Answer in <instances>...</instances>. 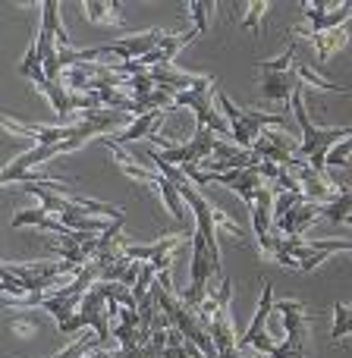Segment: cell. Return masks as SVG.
<instances>
[{
    "mask_svg": "<svg viewBox=\"0 0 352 358\" xmlns=\"http://www.w3.org/2000/svg\"><path fill=\"white\" fill-rule=\"evenodd\" d=\"M346 334H352V308L343 302L334 305V330H330V340H343Z\"/></svg>",
    "mask_w": 352,
    "mask_h": 358,
    "instance_id": "cell-17",
    "label": "cell"
},
{
    "mask_svg": "<svg viewBox=\"0 0 352 358\" xmlns=\"http://www.w3.org/2000/svg\"><path fill=\"white\" fill-rule=\"evenodd\" d=\"M16 69H19V76H25L29 82H35L38 88L48 82V73H44V60H41V48H38V38H31L29 50H25L22 63H19Z\"/></svg>",
    "mask_w": 352,
    "mask_h": 358,
    "instance_id": "cell-9",
    "label": "cell"
},
{
    "mask_svg": "<svg viewBox=\"0 0 352 358\" xmlns=\"http://www.w3.org/2000/svg\"><path fill=\"white\" fill-rule=\"evenodd\" d=\"M267 10H271V3H267V0H255V3L248 6L246 19H242V29H246V31H255V29L261 25V16H265Z\"/></svg>",
    "mask_w": 352,
    "mask_h": 358,
    "instance_id": "cell-20",
    "label": "cell"
},
{
    "mask_svg": "<svg viewBox=\"0 0 352 358\" xmlns=\"http://www.w3.org/2000/svg\"><path fill=\"white\" fill-rule=\"evenodd\" d=\"M290 107H293V117H296L299 129H302L299 157H302V161L309 164V167L315 170L318 176H324V170H328V155H330V148H337L343 138H349L352 129H346V126H337V129H321V126L311 123L309 110H305V101H302V85L293 92Z\"/></svg>",
    "mask_w": 352,
    "mask_h": 358,
    "instance_id": "cell-1",
    "label": "cell"
},
{
    "mask_svg": "<svg viewBox=\"0 0 352 358\" xmlns=\"http://www.w3.org/2000/svg\"><path fill=\"white\" fill-rule=\"evenodd\" d=\"M349 308H352V305H349Z\"/></svg>",
    "mask_w": 352,
    "mask_h": 358,
    "instance_id": "cell-24",
    "label": "cell"
},
{
    "mask_svg": "<svg viewBox=\"0 0 352 358\" xmlns=\"http://www.w3.org/2000/svg\"><path fill=\"white\" fill-rule=\"evenodd\" d=\"M161 38H164L161 29H148V31H139V35H126V38H120V41L104 44L101 54H117V57H123V63L142 60V57H148L151 50L161 44Z\"/></svg>",
    "mask_w": 352,
    "mask_h": 358,
    "instance_id": "cell-2",
    "label": "cell"
},
{
    "mask_svg": "<svg viewBox=\"0 0 352 358\" xmlns=\"http://www.w3.org/2000/svg\"><path fill=\"white\" fill-rule=\"evenodd\" d=\"M258 69L261 73H293L296 69V44H290L286 54H280L277 60H261Z\"/></svg>",
    "mask_w": 352,
    "mask_h": 358,
    "instance_id": "cell-16",
    "label": "cell"
},
{
    "mask_svg": "<svg viewBox=\"0 0 352 358\" xmlns=\"http://www.w3.org/2000/svg\"><path fill=\"white\" fill-rule=\"evenodd\" d=\"M155 189L161 192V198H164V204H167L170 217H176V223H183V217H185V201H183V195H179V189H176V185H174L167 176L161 173V179H157V185H155Z\"/></svg>",
    "mask_w": 352,
    "mask_h": 358,
    "instance_id": "cell-13",
    "label": "cell"
},
{
    "mask_svg": "<svg viewBox=\"0 0 352 358\" xmlns=\"http://www.w3.org/2000/svg\"><path fill=\"white\" fill-rule=\"evenodd\" d=\"M164 113H167V110H148V113H142V117L132 120L123 132L107 136V138H111V142H117V145H129V142H139V138H155V129L161 126Z\"/></svg>",
    "mask_w": 352,
    "mask_h": 358,
    "instance_id": "cell-7",
    "label": "cell"
},
{
    "mask_svg": "<svg viewBox=\"0 0 352 358\" xmlns=\"http://www.w3.org/2000/svg\"><path fill=\"white\" fill-rule=\"evenodd\" d=\"M242 358H252V355H242Z\"/></svg>",
    "mask_w": 352,
    "mask_h": 358,
    "instance_id": "cell-23",
    "label": "cell"
},
{
    "mask_svg": "<svg viewBox=\"0 0 352 358\" xmlns=\"http://www.w3.org/2000/svg\"><path fill=\"white\" fill-rule=\"evenodd\" d=\"M10 327L16 330L19 336H35V330H38V324L31 321V317H13L10 321Z\"/></svg>",
    "mask_w": 352,
    "mask_h": 358,
    "instance_id": "cell-21",
    "label": "cell"
},
{
    "mask_svg": "<svg viewBox=\"0 0 352 358\" xmlns=\"http://www.w3.org/2000/svg\"><path fill=\"white\" fill-rule=\"evenodd\" d=\"M346 44H349V31H346V25H343V29H334V31H324V35H315L318 60H328V57H334L337 50H343Z\"/></svg>",
    "mask_w": 352,
    "mask_h": 358,
    "instance_id": "cell-12",
    "label": "cell"
},
{
    "mask_svg": "<svg viewBox=\"0 0 352 358\" xmlns=\"http://www.w3.org/2000/svg\"><path fill=\"white\" fill-rule=\"evenodd\" d=\"M299 85H302V82H299L296 69H293V73H265V79H261V94H265L267 101H290Z\"/></svg>",
    "mask_w": 352,
    "mask_h": 358,
    "instance_id": "cell-8",
    "label": "cell"
},
{
    "mask_svg": "<svg viewBox=\"0 0 352 358\" xmlns=\"http://www.w3.org/2000/svg\"><path fill=\"white\" fill-rule=\"evenodd\" d=\"M271 315H274V286L265 283V286H261V299H258V308H255L252 324H248V330L239 336V349L255 346L261 336H271V334H267V317H271Z\"/></svg>",
    "mask_w": 352,
    "mask_h": 358,
    "instance_id": "cell-5",
    "label": "cell"
},
{
    "mask_svg": "<svg viewBox=\"0 0 352 358\" xmlns=\"http://www.w3.org/2000/svg\"><path fill=\"white\" fill-rule=\"evenodd\" d=\"M349 214H352V189H340L334 201L324 204V217L330 223H346Z\"/></svg>",
    "mask_w": 352,
    "mask_h": 358,
    "instance_id": "cell-14",
    "label": "cell"
},
{
    "mask_svg": "<svg viewBox=\"0 0 352 358\" xmlns=\"http://www.w3.org/2000/svg\"><path fill=\"white\" fill-rule=\"evenodd\" d=\"M274 189H267V185H261L258 195H255V204L248 208V214H252V233L255 239H258V245H267V239L274 236Z\"/></svg>",
    "mask_w": 352,
    "mask_h": 358,
    "instance_id": "cell-3",
    "label": "cell"
},
{
    "mask_svg": "<svg viewBox=\"0 0 352 358\" xmlns=\"http://www.w3.org/2000/svg\"><path fill=\"white\" fill-rule=\"evenodd\" d=\"M48 210L44 208H31V210H19L16 217H13V227H38L41 229V223L48 220Z\"/></svg>",
    "mask_w": 352,
    "mask_h": 358,
    "instance_id": "cell-19",
    "label": "cell"
},
{
    "mask_svg": "<svg viewBox=\"0 0 352 358\" xmlns=\"http://www.w3.org/2000/svg\"><path fill=\"white\" fill-rule=\"evenodd\" d=\"M318 217H324V204L302 201V204H296L290 214L280 217V220H277V233L280 236H299V233H305V229H309Z\"/></svg>",
    "mask_w": 352,
    "mask_h": 358,
    "instance_id": "cell-6",
    "label": "cell"
},
{
    "mask_svg": "<svg viewBox=\"0 0 352 358\" xmlns=\"http://www.w3.org/2000/svg\"><path fill=\"white\" fill-rule=\"evenodd\" d=\"M41 92H44V98L50 101V107L57 110V117L66 120L69 110H73V92H69L63 82H44Z\"/></svg>",
    "mask_w": 352,
    "mask_h": 358,
    "instance_id": "cell-11",
    "label": "cell"
},
{
    "mask_svg": "<svg viewBox=\"0 0 352 358\" xmlns=\"http://www.w3.org/2000/svg\"><path fill=\"white\" fill-rule=\"evenodd\" d=\"M296 76H299V82H309V85H315V88H328V92H337V94H349V88L346 85H337V82H328L324 76H318L315 69L309 66V63H296Z\"/></svg>",
    "mask_w": 352,
    "mask_h": 358,
    "instance_id": "cell-15",
    "label": "cell"
},
{
    "mask_svg": "<svg viewBox=\"0 0 352 358\" xmlns=\"http://www.w3.org/2000/svg\"><path fill=\"white\" fill-rule=\"evenodd\" d=\"M85 16L88 22L98 25H123V16H120V3L111 0V3H101V0H85Z\"/></svg>",
    "mask_w": 352,
    "mask_h": 358,
    "instance_id": "cell-10",
    "label": "cell"
},
{
    "mask_svg": "<svg viewBox=\"0 0 352 358\" xmlns=\"http://www.w3.org/2000/svg\"><path fill=\"white\" fill-rule=\"evenodd\" d=\"M104 145L111 148L113 161H117V167L123 170V176H126V179H132V182H145V185H151V189H155L157 179H161V170H157V167H145V164L139 161V157L126 155V151L120 148L117 142H111V138H104Z\"/></svg>",
    "mask_w": 352,
    "mask_h": 358,
    "instance_id": "cell-4",
    "label": "cell"
},
{
    "mask_svg": "<svg viewBox=\"0 0 352 358\" xmlns=\"http://www.w3.org/2000/svg\"><path fill=\"white\" fill-rule=\"evenodd\" d=\"M214 6H217V3H211V0H192V3H189L192 22H195V29L202 31V35L208 31V16L214 13Z\"/></svg>",
    "mask_w": 352,
    "mask_h": 358,
    "instance_id": "cell-18",
    "label": "cell"
},
{
    "mask_svg": "<svg viewBox=\"0 0 352 358\" xmlns=\"http://www.w3.org/2000/svg\"><path fill=\"white\" fill-rule=\"evenodd\" d=\"M346 223H349V227H352V214H349V217H346Z\"/></svg>",
    "mask_w": 352,
    "mask_h": 358,
    "instance_id": "cell-22",
    "label": "cell"
}]
</instances>
